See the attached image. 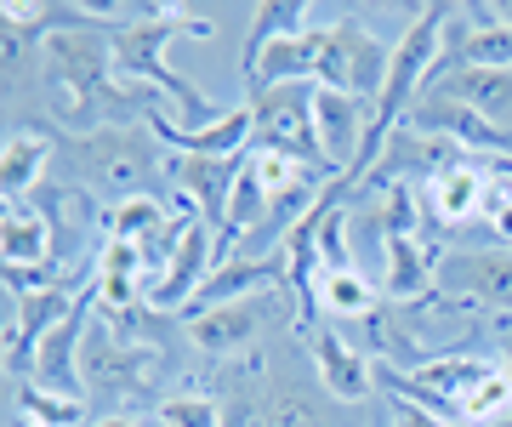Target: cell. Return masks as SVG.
I'll list each match as a JSON object with an SVG mask.
<instances>
[{"instance_id":"28","label":"cell","mask_w":512,"mask_h":427,"mask_svg":"<svg viewBox=\"0 0 512 427\" xmlns=\"http://www.w3.org/2000/svg\"><path fill=\"white\" fill-rule=\"evenodd\" d=\"M370 427H393V405H387V393L376 399V410H370Z\"/></svg>"},{"instance_id":"4","label":"cell","mask_w":512,"mask_h":427,"mask_svg":"<svg viewBox=\"0 0 512 427\" xmlns=\"http://www.w3.org/2000/svg\"><path fill=\"white\" fill-rule=\"evenodd\" d=\"M313 97L319 86H274L262 97H245L251 103V154H285V160H302V166H325V149H319V120H313Z\"/></svg>"},{"instance_id":"5","label":"cell","mask_w":512,"mask_h":427,"mask_svg":"<svg viewBox=\"0 0 512 427\" xmlns=\"http://www.w3.org/2000/svg\"><path fill=\"white\" fill-rule=\"evenodd\" d=\"M211 268H217L211 223L188 217V228H183V240H177V251H171V262L143 285V308H154V314H177V308H188V302L200 297V285L211 279Z\"/></svg>"},{"instance_id":"22","label":"cell","mask_w":512,"mask_h":427,"mask_svg":"<svg viewBox=\"0 0 512 427\" xmlns=\"http://www.w3.org/2000/svg\"><path fill=\"white\" fill-rule=\"evenodd\" d=\"M484 223L512 251V183H490V194H484Z\"/></svg>"},{"instance_id":"15","label":"cell","mask_w":512,"mask_h":427,"mask_svg":"<svg viewBox=\"0 0 512 427\" xmlns=\"http://www.w3.org/2000/svg\"><path fill=\"white\" fill-rule=\"evenodd\" d=\"M52 149H57L52 131H18V137H6V149H0V188H6V200H23L40 183V171L52 166Z\"/></svg>"},{"instance_id":"9","label":"cell","mask_w":512,"mask_h":427,"mask_svg":"<svg viewBox=\"0 0 512 427\" xmlns=\"http://www.w3.org/2000/svg\"><path fill=\"white\" fill-rule=\"evenodd\" d=\"M308 353H313V365H319V382H325L330 399H342V405L382 399V393H376V365H370V353H359L353 342H342L336 331L313 325V331H308Z\"/></svg>"},{"instance_id":"19","label":"cell","mask_w":512,"mask_h":427,"mask_svg":"<svg viewBox=\"0 0 512 427\" xmlns=\"http://www.w3.org/2000/svg\"><path fill=\"white\" fill-rule=\"evenodd\" d=\"M12 399H18V422H29V427H86V405L80 399L46 393L35 382H12Z\"/></svg>"},{"instance_id":"2","label":"cell","mask_w":512,"mask_h":427,"mask_svg":"<svg viewBox=\"0 0 512 427\" xmlns=\"http://www.w3.org/2000/svg\"><path fill=\"white\" fill-rule=\"evenodd\" d=\"M160 137L143 126H97V131H69L57 154H63V166L80 177V183L103 188V194H120V200H137L143 183L154 177L160 166V149H154Z\"/></svg>"},{"instance_id":"14","label":"cell","mask_w":512,"mask_h":427,"mask_svg":"<svg viewBox=\"0 0 512 427\" xmlns=\"http://www.w3.org/2000/svg\"><path fill=\"white\" fill-rule=\"evenodd\" d=\"M484 194H490V177L478 160H461L456 171H444L427 183V205H433V217L439 223H473L484 217Z\"/></svg>"},{"instance_id":"3","label":"cell","mask_w":512,"mask_h":427,"mask_svg":"<svg viewBox=\"0 0 512 427\" xmlns=\"http://www.w3.org/2000/svg\"><path fill=\"white\" fill-rule=\"evenodd\" d=\"M387 63H393V52L370 35L365 23L325 18L313 29V86H325V92H348V97L376 103L387 86Z\"/></svg>"},{"instance_id":"8","label":"cell","mask_w":512,"mask_h":427,"mask_svg":"<svg viewBox=\"0 0 512 427\" xmlns=\"http://www.w3.org/2000/svg\"><path fill=\"white\" fill-rule=\"evenodd\" d=\"M461 160H473L467 149H456L450 137H433V131H416V126H399L387 137L382 160H376V183H410V177H444V171H456Z\"/></svg>"},{"instance_id":"12","label":"cell","mask_w":512,"mask_h":427,"mask_svg":"<svg viewBox=\"0 0 512 427\" xmlns=\"http://www.w3.org/2000/svg\"><path fill=\"white\" fill-rule=\"evenodd\" d=\"M427 92H444V97H456V103H467L495 131H507V143H512V69H450Z\"/></svg>"},{"instance_id":"13","label":"cell","mask_w":512,"mask_h":427,"mask_svg":"<svg viewBox=\"0 0 512 427\" xmlns=\"http://www.w3.org/2000/svg\"><path fill=\"white\" fill-rule=\"evenodd\" d=\"M387 297L393 302H421L433 285H439V251L421 240V234H393L387 240Z\"/></svg>"},{"instance_id":"1","label":"cell","mask_w":512,"mask_h":427,"mask_svg":"<svg viewBox=\"0 0 512 427\" xmlns=\"http://www.w3.org/2000/svg\"><path fill=\"white\" fill-rule=\"evenodd\" d=\"M80 382L92 393V405H103L109 416H126L131 405L154 399L165 382V348L160 342H131L97 319L86 331V348H80Z\"/></svg>"},{"instance_id":"25","label":"cell","mask_w":512,"mask_h":427,"mask_svg":"<svg viewBox=\"0 0 512 427\" xmlns=\"http://www.w3.org/2000/svg\"><path fill=\"white\" fill-rule=\"evenodd\" d=\"M495 342H501V371L512 376V314L495 319Z\"/></svg>"},{"instance_id":"29","label":"cell","mask_w":512,"mask_h":427,"mask_svg":"<svg viewBox=\"0 0 512 427\" xmlns=\"http://www.w3.org/2000/svg\"><path fill=\"white\" fill-rule=\"evenodd\" d=\"M495 427H512V410H507V416H501V422H495Z\"/></svg>"},{"instance_id":"21","label":"cell","mask_w":512,"mask_h":427,"mask_svg":"<svg viewBox=\"0 0 512 427\" xmlns=\"http://www.w3.org/2000/svg\"><path fill=\"white\" fill-rule=\"evenodd\" d=\"M160 427H228V405L200 388H183L160 399Z\"/></svg>"},{"instance_id":"17","label":"cell","mask_w":512,"mask_h":427,"mask_svg":"<svg viewBox=\"0 0 512 427\" xmlns=\"http://www.w3.org/2000/svg\"><path fill=\"white\" fill-rule=\"evenodd\" d=\"M262 427H325V399L308 388V382H279L268 388V405H262Z\"/></svg>"},{"instance_id":"6","label":"cell","mask_w":512,"mask_h":427,"mask_svg":"<svg viewBox=\"0 0 512 427\" xmlns=\"http://www.w3.org/2000/svg\"><path fill=\"white\" fill-rule=\"evenodd\" d=\"M439 291L461 308H495L512 314V251L490 245V251H450L439 262Z\"/></svg>"},{"instance_id":"24","label":"cell","mask_w":512,"mask_h":427,"mask_svg":"<svg viewBox=\"0 0 512 427\" xmlns=\"http://www.w3.org/2000/svg\"><path fill=\"white\" fill-rule=\"evenodd\" d=\"M387 405H393V427H450L444 416H433L421 405H404V399H387Z\"/></svg>"},{"instance_id":"26","label":"cell","mask_w":512,"mask_h":427,"mask_svg":"<svg viewBox=\"0 0 512 427\" xmlns=\"http://www.w3.org/2000/svg\"><path fill=\"white\" fill-rule=\"evenodd\" d=\"M228 427H262V416H256V399H245V405L228 410Z\"/></svg>"},{"instance_id":"7","label":"cell","mask_w":512,"mask_h":427,"mask_svg":"<svg viewBox=\"0 0 512 427\" xmlns=\"http://www.w3.org/2000/svg\"><path fill=\"white\" fill-rule=\"evenodd\" d=\"M239 166L245 154H171L165 160V177L183 188V200L200 211V223H211L222 234L228 228V200H234V183H239Z\"/></svg>"},{"instance_id":"27","label":"cell","mask_w":512,"mask_h":427,"mask_svg":"<svg viewBox=\"0 0 512 427\" xmlns=\"http://www.w3.org/2000/svg\"><path fill=\"white\" fill-rule=\"evenodd\" d=\"M92 427H154V422H148V416H131V410H126V416H97Z\"/></svg>"},{"instance_id":"16","label":"cell","mask_w":512,"mask_h":427,"mask_svg":"<svg viewBox=\"0 0 512 427\" xmlns=\"http://www.w3.org/2000/svg\"><path fill=\"white\" fill-rule=\"evenodd\" d=\"M0 251H6V268H40V262L52 257V223H46V211L12 200L6 228H0Z\"/></svg>"},{"instance_id":"10","label":"cell","mask_w":512,"mask_h":427,"mask_svg":"<svg viewBox=\"0 0 512 427\" xmlns=\"http://www.w3.org/2000/svg\"><path fill=\"white\" fill-rule=\"evenodd\" d=\"M370 109L365 97H348V92H325L313 97V120H319V149H325L330 171L342 177V171L359 166V149H365V131H370Z\"/></svg>"},{"instance_id":"23","label":"cell","mask_w":512,"mask_h":427,"mask_svg":"<svg viewBox=\"0 0 512 427\" xmlns=\"http://www.w3.org/2000/svg\"><path fill=\"white\" fill-rule=\"evenodd\" d=\"M393 234H416V194H410V183H387V240Z\"/></svg>"},{"instance_id":"18","label":"cell","mask_w":512,"mask_h":427,"mask_svg":"<svg viewBox=\"0 0 512 427\" xmlns=\"http://www.w3.org/2000/svg\"><path fill=\"white\" fill-rule=\"evenodd\" d=\"M342 314V319H365L376 314V291H370L365 274H353V268H336V274L319 279V291H313V314Z\"/></svg>"},{"instance_id":"11","label":"cell","mask_w":512,"mask_h":427,"mask_svg":"<svg viewBox=\"0 0 512 427\" xmlns=\"http://www.w3.org/2000/svg\"><path fill=\"white\" fill-rule=\"evenodd\" d=\"M262 308L268 302L251 297V302H217V308H200L188 314V342L211 359H239V353L256 348V331H262Z\"/></svg>"},{"instance_id":"20","label":"cell","mask_w":512,"mask_h":427,"mask_svg":"<svg viewBox=\"0 0 512 427\" xmlns=\"http://www.w3.org/2000/svg\"><path fill=\"white\" fill-rule=\"evenodd\" d=\"M507 410H512V376L501 365H490L473 388L461 393V427H495Z\"/></svg>"}]
</instances>
